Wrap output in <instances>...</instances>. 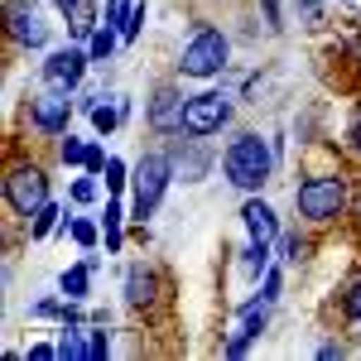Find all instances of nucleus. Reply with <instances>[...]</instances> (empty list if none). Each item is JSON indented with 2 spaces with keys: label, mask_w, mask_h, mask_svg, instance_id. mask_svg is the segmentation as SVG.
Listing matches in <instances>:
<instances>
[{
  "label": "nucleus",
  "mask_w": 361,
  "mask_h": 361,
  "mask_svg": "<svg viewBox=\"0 0 361 361\" xmlns=\"http://www.w3.org/2000/svg\"><path fill=\"white\" fill-rule=\"evenodd\" d=\"M92 275H97V270H92L87 260L68 265V270L58 275V294H63V299H78V304H82L87 294H92Z\"/></svg>",
  "instance_id": "18"
},
{
  "label": "nucleus",
  "mask_w": 361,
  "mask_h": 361,
  "mask_svg": "<svg viewBox=\"0 0 361 361\" xmlns=\"http://www.w3.org/2000/svg\"><path fill=\"white\" fill-rule=\"evenodd\" d=\"M231 97L226 92H197V97H188V111H183V135L193 140H207L217 135V130H226L231 126Z\"/></svg>",
  "instance_id": "10"
},
{
  "label": "nucleus",
  "mask_w": 361,
  "mask_h": 361,
  "mask_svg": "<svg viewBox=\"0 0 361 361\" xmlns=\"http://www.w3.org/2000/svg\"><path fill=\"white\" fill-rule=\"evenodd\" d=\"M25 361H58V342H34L25 352Z\"/></svg>",
  "instance_id": "34"
},
{
  "label": "nucleus",
  "mask_w": 361,
  "mask_h": 361,
  "mask_svg": "<svg viewBox=\"0 0 361 361\" xmlns=\"http://www.w3.org/2000/svg\"><path fill=\"white\" fill-rule=\"evenodd\" d=\"M294 10L304 25H323V0H294Z\"/></svg>",
  "instance_id": "32"
},
{
  "label": "nucleus",
  "mask_w": 361,
  "mask_h": 361,
  "mask_svg": "<svg viewBox=\"0 0 361 361\" xmlns=\"http://www.w3.org/2000/svg\"><path fill=\"white\" fill-rule=\"evenodd\" d=\"M352 217H357V231H361V197L352 202Z\"/></svg>",
  "instance_id": "37"
},
{
  "label": "nucleus",
  "mask_w": 361,
  "mask_h": 361,
  "mask_svg": "<svg viewBox=\"0 0 361 361\" xmlns=\"http://www.w3.org/2000/svg\"><path fill=\"white\" fill-rule=\"evenodd\" d=\"M58 164L82 169L87 164V140H78L73 130H68V135H58Z\"/></svg>",
  "instance_id": "24"
},
{
  "label": "nucleus",
  "mask_w": 361,
  "mask_h": 361,
  "mask_svg": "<svg viewBox=\"0 0 361 361\" xmlns=\"http://www.w3.org/2000/svg\"><path fill=\"white\" fill-rule=\"evenodd\" d=\"M87 68H92V54H87V44H63V49H54V54L44 58V68H39V78H44V87L49 92H78L87 78Z\"/></svg>",
  "instance_id": "9"
},
{
  "label": "nucleus",
  "mask_w": 361,
  "mask_h": 361,
  "mask_svg": "<svg viewBox=\"0 0 361 361\" xmlns=\"http://www.w3.org/2000/svg\"><path fill=\"white\" fill-rule=\"evenodd\" d=\"M183 111H188V97H183V87L178 82H159L149 92V102H145V126H149V135H183Z\"/></svg>",
  "instance_id": "8"
},
{
  "label": "nucleus",
  "mask_w": 361,
  "mask_h": 361,
  "mask_svg": "<svg viewBox=\"0 0 361 361\" xmlns=\"http://www.w3.org/2000/svg\"><path fill=\"white\" fill-rule=\"evenodd\" d=\"M169 159H173V178H183V183H202L207 178V169H212V149L193 135H178L173 140V149H169Z\"/></svg>",
  "instance_id": "13"
},
{
  "label": "nucleus",
  "mask_w": 361,
  "mask_h": 361,
  "mask_svg": "<svg viewBox=\"0 0 361 361\" xmlns=\"http://www.w3.org/2000/svg\"><path fill=\"white\" fill-rule=\"evenodd\" d=\"M275 246H279V255H284L289 265H299V260L308 255V236H304V231H279Z\"/></svg>",
  "instance_id": "27"
},
{
  "label": "nucleus",
  "mask_w": 361,
  "mask_h": 361,
  "mask_svg": "<svg viewBox=\"0 0 361 361\" xmlns=\"http://www.w3.org/2000/svg\"><path fill=\"white\" fill-rule=\"evenodd\" d=\"M58 313H63V299H54V294H49V299H39V304L29 308V318H58Z\"/></svg>",
  "instance_id": "33"
},
{
  "label": "nucleus",
  "mask_w": 361,
  "mask_h": 361,
  "mask_svg": "<svg viewBox=\"0 0 361 361\" xmlns=\"http://www.w3.org/2000/svg\"><path fill=\"white\" fill-rule=\"evenodd\" d=\"M347 357V342H318V361H342Z\"/></svg>",
  "instance_id": "35"
},
{
  "label": "nucleus",
  "mask_w": 361,
  "mask_h": 361,
  "mask_svg": "<svg viewBox=\"0 0 361 361\" xmlns=\"http://www.w3.org/2000/svg\"><path fill=\"white\" fill-rule=\"evenodd\" d=\"M270 313H275V304L265 299V294H255V299H246V304L236 308V333L222 342V357H246L250 347L265 337V328H270Z\"/></svg>",
  "instance_id": "11"
},
{
  "label": "nucleus",
  "mask_w": 361,
  "mask_h": 361,
  "mask_svg": "<svg viewBox=\"0 0 361 361\" xmlns=\"http://www.w3.org/2000/svg\"><path fill=\"white\" fill-rule=\"evenodd\" d=\"M5 34L25 54H39L49 44V25H44V15H39L34 0H5Z\"/></svg>",
  "instance_id": "12"
},
{
  "label": "nucleus",
  "mask_w": 361,
  "mask_h": 361,
  "mask_svg": "<svg viewBox=\"0 0 361 361\" xmlns=\"http://www.w3.org/2000/svg\"><path fill=\"white\" fill-rule=\"evenodd\" d=\"M337 323L342 328H361V270L342 279L337 289Z\"/></svg>",
  "instance_id": "17"
},
{
  "label": "nucleus",
  "mask_w": 361,
  "mask_h": 361,
  "mask_svg": "<svg viewBox=\"0 0 361 361\" xmlns=\"http://www.w3.org/2000/svg\"><path fill=\"white\" fill-rule=\"evenodd\" d=\"M226 63H231V39H226V29L217 25H193L188 34V44L178 49V78H193V82H212V78H222Z\"/></svg>",
  "instance_id": "3"
},
{
  "label": "nucleus",
  "mask_w": 361,
  "mask_h": 361,
  "mask_svg": "<svg viewBox=\"0 0 361 361\" xmlns=\"http://www.w3.org/2000/svg\"><path fill=\"white\" fill-rule=\"evenodd\" d=\"M270 255H275V241H250V246L241 250V270H246L250 279H260L270 270Z\"/></svg>",
  "instance_id": "22"
},
{
  "label": "nucleus",
  "mask_w": 361,
  "mask_h": 361,
  "mask_svg": "<svg viewBox=\"0 0 361 361\" xmlns=\"http://www.w3.org/2000/svg\"><path fill=\"white\" fill-rule=\"evenodd\" d=\"M116 126H121V106H116V97H102L97 111H92V130L97 135H111Z\"/></svg>",
  "instance_id": "25"
},
{
  "label": "nucleus",
  "mask_w": 361,
  "mask_h": 361,
  "mask_svg": "<svg viewBox=\"0 0 361 361\" xmlns=\"http://www.w3.org/2000/svg\"><path fill=\"white\" fill-rule=\"evenodd\" d=\"M106 164H111V154H106L102 145H87V164H82V173H97V178H102V173H106Z\"/></svg>",
  "instance_id": "31"
},
{
  "label": "nucleus",
  "mask_w": 361,
  "mask_h": 361,
  "mask_svg": "<svg viewBox=\"0 0 361 361\" xmlns=\"http://www.w3.org/2000/svg\"><path fill=\"white\" fill-rule=\"evenodd\" d=\"M145 20H149V5L135 0V5H130V15H126V25H121V44H135L140 29H145Z\"/></svg>",
  "instance_id": "28"
},
{
  "label": "nucleus",
  "mask_w": 361,
  "mask_h": 361,
  "mask_svg": "<svg viewBox=\"0 0 361 361\" xmlns=\"http://www.w3.org/2000/svg\"><path fill=\"white\" fill-rule=\"evenodd\" d=\"M0 188H5V207H10V217H34L44 202H49V169L39 164V159H25V154H15L10 164H5V178H0Z\"/></svg>",
  "instance_id": "4"
},
{
  "label": "nucleus",
  "mask_w": 361,
  "mask_h": 361,
  "mask_svg": "<svg viewBox=\"0 0 361 361\" xmlns=\"http://www.w3.org/2000/svg\"><path fill=\"white\" fill-rule=\"evenodd\" d=\"M169 183H173V159L159 154V149L140 154V164L130 169V222L145 226L149 217H154V207L164 202Z\"/></svg>",
  "instance_id": "5"
},
{
  "label": "nucleus",
  "mask_w": 361,
  "mask_h": 361,
  "mask_svg": "<svg viewBox=\"0 0 361 361\" xmlns=\"http://www.w3.org/2000/svg\"><path fill=\"white\" fill-rule=\"evenodd\" d=\"M121 294H126V308L130 313H154V308L169 304V284L164 275L154 270V265H145V260H135V265H126V279H121Z\"/></svg>",
  "instance_id": "7"
},
{
  "label": "nucleus",
  "mask_w": 361,
  "mask_h": 361,
  "mask_svg": "<svg viewBox=\"0 0 361 361\" xmlns=\"http://www.w3.org/2000/svg\"><path fill=\"white\" fill-rule=\"evenodd\" d=\"M241 222H246L250 241H275V236H279L275 207H270V202H265L260 193H246V202H241Z\"/></svg>",
  "instance_id": "15"
},
{
  "label": "nucleus",
  "mask_w": 361,
  "mask_h": 361,
  "mask_svg": "<svg viewBox=\"0 0 361 361\" xmlns=\"http://www.w3.org/2000/svg\"><path fill=\"white\" fill-rule=\"evenodd\" d=\"M352 173L347 169H318V173H304L299 178V188H294V207H299V217H304L308 231H328L337 226L347 212H352Z\"/></svg>",
  "instance_id": "1"
},
{
  "label": "nucleus",
  "mask_w": 361,
  "mask_h": 361,
  "mask_svg": "<svg viewBox=\"0 0 361 361\" xmlns=\"http://www.w3.org/2000/svg\"><path fill=\"white\" fill-rule=\"evenodd\" d=\"M347 149H352V154H357V159H361V116H357V126L347 130Z\"/></svg>",
  "instance_id": "36"
},
{
  "label": "nucleus",
  "mask_w": 361,
  "mask_h": 361,
  "mask_svg": "<svg viewBox=\"0 0 361 361\" xmlns=\"http://www.w3.org/2000/svg\"><path fill=\"white\" fill-rule=\"evenodd\" d=\"M111 323H87V361H102L111 357Z\"/></svg>",
  "instance_id": "26"
},
{
  "label": "nucleus",
  "mask_w": 361,
  "mask_h": 361,
  "mask_svg": "<svg viewBox=\"0 0 361 361\" xmlns=\"http://www.w3.org/2000/svg\"><path fill=\"white\" fill-rule=\"evenodd\" d=\"M58 15L68 20V34H73V44H87L97 29H102V15H97V0H54Z\"/></svg>",
  "instance_id": "14"
},
{
  "label": "nucleus",
  "mask_w": 361,
  "mask_h": 361,
  "mask_svg": "<svg viewBox=\"0 0 361 361\" xmlns=\"http://www.w3.org/2000/svg\"><path fill=\"white\" fill-rule=\"evenodd\" d=\"M63 217H68V212H63V202H54V197H49V202L29 217V241H49L58 226H63Z\"/></svg>",
  "instance_id": "19"
},
{
  "label": "nucleus",
  "mask_w": 361,
  "mask_h": 361,
  "mask_svg": "<svg viewBox=\"0 0 361 361\" xmlns=\"http://www.w3.org/2000/svg\"><path fill=\"white\" fill-rule=\"evenodd\" d=\"M97 197H102V178L97 173H82V178L68 183V202H78V207H92Z\"/></svg>",
  "instance_id": "23"
},
{
  "label": "nucleus",
  "mask_w": 361,
  "mask_h": 361,
  "mask_svg": "<svg viewBox=\"0 0 361 361\" xmlns=\"http://www.w3.org/2000/svg\"><path fill=\"white\" fill-rule=\"evenodd\" d=\"M102 183H106V193H126V188H130V169H126V159H116V154H111V164H106V173H102Z\"/></svg>",
  "instance_id": "29"
},
{
  "label": "nucleus",
  "mask_w": 361,
  "mask_h": 361,
  "mask_svg": "<svg viewBox=\"0 0 361 361\" xmlns=\"http://www.w3.org/2000/svg\"><path fill=\"white\" fill-rule=\"evenodd\" d=\"M279 289H284V270H279V265H270V270L260 275V294H265L270 304H279Z\"/></svg>",
  "instance_id": "30"
},
{
  "label": "nucleus",
  "mask_w": 361,
  "mask_h": 361,
  "mask_svg": "<svg viewBox=\"0 0 361 361\" xmlns=\"http://www.w3.org/2000/svg\"><path fill=\"white\" fill-rule=\"evenodd\" d=\"M58 361H87V323H63V333H58Z\"/></svg>",
  "instance_id": "20"
},
{
  "label": "nucleus",
  "mask_w": 361,
  "mask_h": 361,
  "mask_svg": "<svg viewBox=\"0 0 361 361\" xmlns=\"http://www.w3.org/2000/svg\"><path fill=\"white\" fill-rule=\"evenodd\" d=\"M116 44H121V29L116 25H102L92 39H87V54H92V68H106L116 54Z\"/></svg>",
  "instance_id": "21"
},
{
  "label": "nucleus",
  "mask_w": 361,
  "mask_h": 361,
  "mask_svg": "<svg viewBox=\"0 0 361 361\" xmlns=\"http://www.w3.org/2000/svg\"><path fill=\"white\" fill-rule=\"evenodd\" d=\"M126 217H130V207L121 202V193H106V212H102V241H106V255H121V250H126Z\"/></svg>",
  "instance_id": "16"
},
{
  "label": "nucleus",
  "mask_w": 361,
  "mask_h": 361,
  "mask_svg": "<svg viewBox=\"0 0 361 361\" xmlns=\"http://www.w3.org/2000/svg\"><path fill=\"white\" fill-rule=\"evenodd\" d=\"M73 97L68 92H39V97H25V126L34 130V135H44V140H58V135H68V121H73Z\"/></svg>",
  "instance_id": "6"
},
{
  "label": "nucleus",
  "mask_w": 361,
  "mask_h": 361,
  "mask_svg": "<svg viewBox=\"0 0 361 361\" xmlns=\"http://www.w3.org/2000/svg\"><path fill=\"white\" fill-rule=\"evenodd\" d=\"M275 164H279L275 145L265 135H255V130H236L222 149V178L231 188H241V193H260V188L270 183Z\"/></svg>",
  "instance_id": "2"
}]
</instances>
